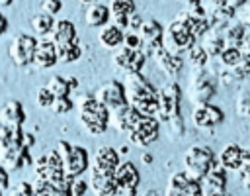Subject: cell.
<instances>
[{
  "label": "cell",
  "mask_w": 250,
  "mask_h": 196,
  "mask_svg": "<svg viewBox=\"0 0 250 196\" xmlns=\"http://www.w3.org/2000/svg\"><path fill=\"white\" fill-rule=\"evenodd\" d=\"M113 174H115V182H117V194H121V196H137L141 174H139V169L131 161H121Z\"/></svg>",
  "instance_id": "obj_13"
},
{
  "label": "cell",
  "mask_w": 250,
  "mask_h": 196,
  "mask_svg": "<svg viewBox=\"0 0 250 196\" xmlns=\"http://www.w3.org/2000/svg\"><path fill=\"white\" fill-rule=\"evenodd\" d=\"M57 55L61 63H72L76 59H80L82 49L80 43H72V45H64V47H57Z\"/></svg>",
  "instance_id": "obj_34"
},
{
  "label": "cell",
  "mask_w": 250,
  "mask_h": 196,
  "mask_svg": "<svg viewBox=\"0 0 250 196\" xmlns=\"http://www.w3.org/2000/svg\"><path fill=\"white\" fill-rule=\"evenodd\" d=\"M203 196H229L227 192H205Z\"/></svg>",
  "instance_id": "obj_51"
},
{
  "label": "cell",
  "mask_w": 250,
  "mask_h": 196,
  "mask_svg": "<svg viewBox=\"0 0 250 196\" xmlns=\"http://www.w3.org/2000/svg\"><path fill=\"white\" fill-rule=\"evenodd\" d=\"M141 196H160V194H158L156 190H146V192H145V194H141Z\"/></svg>",
  "instance_id": "obj_53"
},
{
  "label": "cell",
  "mask_w": 250,
  "mask_h": 196,
  "mask_svg": "<svg viewBox=\"0 0 250 196\" xmlns=\"http://www.w3.org/2000/svg\"><path fill=\"white\" fill-rule=\"evenodd\" d=\"M98 39H100V43H102L105 49H117V47H121L123 41H125V29H121L119 25H115L113 22H109V24H105L104 27H100Z\"/></svg>",
  "instance_id": "obj_23"
},
{
  "label": "cell",
  "mask_w": 250,
  "mask_h": 196,
  "mask_svg": "<svg viewBox=\"0 0 250 196\" xmlns=\"http://www.w3.org/2000/svg\"><path fill=\"white\" fill-rule=\"evenodd\" d=\"M152 59L156 61V65L160 67V71H162L166 76H170V78L178 76L180 71H182V67H184V59H182V55L168 53L164 47H162L160 51H156V53L152 55Z\"/></svg>",
  "instance_id": "obj_21"
},
{
  "label": "cell",
  "mask_w": 250,
  "mask_h": 196,
  "mask_svg": "<svg viewBox=\"0 0 250 196\" xmlns=\"http://www.w3.org/2000/svg\"><path fill=\"white\" fill-rule=\"evenodd\" d=\"M162 43H164V49L168 53H174V55H182L184 51L188 53L195 43V35L191 33L189 25L186 20H182L180 16H176L168 27L164 29V37H162Z\"/></svg>",
  "instance_id": "obj_4"
},
{
  "label": "cell",
  "mask_w": 250,
  "mask_h": 196,
  "mask_svg": "<svg viewBox=\"0 0 250 196\" xmlns=\"http://www.w3.org/2000/svg\"><path fill=\"white\" fill-rule=\"evenodd\" d=\"M219 163V159L215 157V151L209 147V145H189L182 157V165H184V171L188 172L189 178H195V180H203L205 174Z\"/></svg>",
  "instance_id": "obj_3"
},
{
  "label": "cell",
  "mask_w": 250,
  "mask_h": 196,
  "mask_svg": "<svg viewBox=\"0 0 250 196\" xmlns=\"http://www.w3.org/2000/svg\"><path fill=\"white\" fill-rule=\"evenodd\" d=\"M37 39L35 35H29V33H18L12 37L10 45H8V57L10 61L23 69V67H29L33 65V57H35V49H37Z\"/></svg>",
  "instance_id": "obj_7"
},
{
  "label": "cell",
  "mask_w": 250,
  "mask_h": 196,
  "mask_svg": "<svg viewBox=\"0 0 250 196\" xmlns=\"http://www.w3.org/2000/svg\"><path fill=\"white\" fill-rule=\"evenodd\" d=\"M49 37L53 39V43L57 47L78 43V33H76V27L70 20H55V25H53Z\"/></svg>",
  "instance_id": "obj_19"
},
{
  "label": "cell",
  "mask_w": 250,
  "mask_h": 196,
  "mask_svg": "<svg viewBox=\"0 0 250 196\" xmlns=\"http://www.w3.org/2000/svg\"><path fill=\"white\" fill-rule=\"evenodd\" d=\"M234 110L240 118H248L250 116V92H238L236 102H234Z\"/></svg>",
  "instance_id": "obj_37"
},
{
  "label": "cell",
  "mask_w": 250,
  "mask_h": 196,
  "mask_svg": "<svg viewBox=\"0 0 250 196\" xmlns=\"http://www.w3.org/2000/svg\"><path fill=\"white\" fill-rule=\"evenodd\" d=\"M31 186H33L35 196H72L70 188H53L47 180H43L39 176H35V180L31 182Z\"/></svg>",
  "instance_id": "obj_31"
},
{
  "label": "cell",
  "mask_w": 250,
  "mask_h": 196,
  "mask_svg": "<svg viewBox=\"0 0 250 196\" xmlns=\"http://www.w3.org/2000/svg\"><path fill=\"white\" fill-rule=\"evenodd\" d=\"M94 96H96L107 110H115V108L127 104L125 84L119 82V80H107V82L100 84L98 90L94 92Z\"/></svg>",
  "instance_id": "obj_14"
},
{
  "label": "cell",
  "mask_w": 250,
  "mask_h": 196,
  "mask_svg": "<svg viewBox=\"0 0 250 196\" xmlns=\"http://www.w3.org/2000/svg\"><path fill=\"white\" fill-rule=\"evenodd\" d=\"M143 22H145V20L135 12V14L129 18V27H131L133 31H139V29H141V25H143Z\"/></svg>",
  "instance_id": "obj_46"
},
{
  "label": "cell",
  "mask_w": 250,
  "mask_h": 196,
  "mask_svg": "<svg viewBox=\"0 0 250 196\" xmlns=\"http://www.w3.org/2000/svg\"><path fill=\"white\" fill-rule=\"evenodd\" d=\"M217 71L211 73L205 67H193L189 74V100L193 106L207 104L217 94Z\"/></svg>",
  "instance_id": "obj_5"
},
{
  "label": "cell",
  "mask_w": 250,
  "mask_h": 196,
  "mask_svg": "<svg viewBox=\"0 0 250 196\" xmlns=\"http://www.w3.org/2000/svg\"><path fill=\"white\" fill-rule=\"evenodd\" d=\"M160 90V110H158V120L168 122L174 116H180V102H182V88L178 82L170 80L166 82Z\"/></svg>",
  "instance_id": "obj_10"
},
{
  "label": "cell",
  "mask_w": 250,
  "mask_h": 196,
  "mask_svg": "<svg viewBox=\"0 0 250 196\" xmlns=\"http://www.w3.org/2000/svg\"><path fill=\"white\" fill-rule=\"evenodd\" d=\"M29 25H31V33L35 37H49L51 35V29L55 25V20H53V16L39 12V14H35L29 20Z\"/></svg>",
  "instance_id": "obj_30"
},
{
  "label": "cell",
  "mask_w": 250,
  "mask_h": 196,
  "mask_svg": "<svg viewBox=\"0 0 250 196\" xmlns=\"http://www.w3.org/2000/svg\"><path fill=\"white\" fill-rule=\"evenodd\" d=\"M188 61L191 63V67H205L207 61H209V55H207V51L203 49L201 43H195V45L188 51Z\"/></svg>",
  "instance_id": "obj_35"
},
{
  "label": "cell",
  "mask_w": 250,
  "mask_h": 196,
  "mask_svg": "<svg viewBox=\"0 0 250 196\" xmlns=\"http://www.w3.org/2000/svg\"><path fill=\"white\" fill-rule=\"evenodd\" d=\"M12 2H14V0H0V6H2V8H8V6H12Z\"/></svg>",
  "instance_id": "obj_52"
},
{
  "label": "cell",
  "mask_w": 250,
  "mask_h": 196,
  "mask_svg": "<svg viewBox=\"0 0 250 196\" xmlns=\"http://www.w3.org/2000/svg\"><path fill=\"white\" fill-rule=\"evenodd\" d=\"M191 122L197 129H215L225 122V112L223 108L207 102V104H197L191 110Z\"/></svg>",
  "instance_id": "obj_12"
},
{
  "label": "cell",
  "mask_w": 250,
  "mask_h": 196,
  "mask_svg": "<svg viewBox=\"0 0 250 196\" xmlns=\"http://www.w3.org/2000/svg\"><path fill=\"white\" fill-rule=\"evenodd\" d=\"M88 188H90V182L84 180L82 176H76V178L70 180V192H72V196H84L88 192Z\"/></svg>",
  "instance_id": "obj_40"
},
{
  "label": "cell",
  "mask_w": 250,
  "mask_h": 196,
  "mask_svg": "<svg viewBox=\"0 0 250 196\" xmlns=\"http://www.w3.org/2000/svg\"><path fill=\"white\" fill-rule=\"evenodd\" d=\"M158 135H160V120L154 116H143L137 122V125L127 133L129 143L139 147V149L152 145L158 139Z\"/></svg>",
  "instance_id": "obj_8"
},
{
  "label": "cell",
  "mask_w": 250,
  "mask_h": 196,
  "mask_svg": "<svg viewBox=\"0 0 250 196\" xmlns=\"http://www.w3.org/2000/svg\"><path fill=\"white\" fill-rule=\"evenodd\" d=\"M68 84H70V88H72V90H74V88H76V86H78V80H76V78H74V76H68Z\"/></svg>",
  "instance_id": "obj_49"
},
{
  "label": "cell",
  "mask_w": 250,
  "mask_h": 196,
  "mask_svg": "<svg viewBox=\"0 0 250 196\" xmlns=\"http://www.w3.org/2000/svg\"><path fill=\"white\" fill-rule=\"evenodd\" d=\"M111 20V12H109V6L105 4H90L84 12V22L88 27H104L105 24H109Z\"/></svg>",
  "instance_id": "obj_25"
},
{
  "label": "cell",
  "mask_w": 250,
  "mask_h": 196,
  "mask_svg": "<svg viewBox=\"0 0 250 196\" xmlns=\"http://www.w3.org/2000/svg\"><path fill=\"white\" fill-rule=\"evenodd\" d=\"M125 47H131V49H143V39L137 31H131V33H125V41H123Z\"/></svg>",
  "instance_id": "obj_44"
},
{
  "label": "cell",
  "mask_w": 250,
  "mask_h": 196,
  "mask_svg": "<svg viewBox=\"0 0 250 196\" xmlns=\"http://www.w3.org/2000/svg\"><path fill=\"white\" fill-rule=\"evenodd\" d=\"M164 29H166V27H164V25H162L158 20H154V18L145 20V22H143V25H141V29L137 31V33L141 35V39H143V47H145V45L162 43Z\"/></svg>",
  "instance_id": "obj_26"
},
{
  "label": "cell",
  "mask_w": 250,
  "mask_h": 196,
  "mask_svg": "<svg viewBox=\"0 0 250 196\" xmlns=\"http://www.w3.org/2000/svg\"><path fill=\"white\" fill-rule=\"evenodd\" d=\"M203 184L201 180L189 178L186 171H176L168 176L164 196H203Z\"/></svg>",
  "instance_id": "obj_9"
},
{
  "label": "cell",
  "mask_w": 250,
  "mask_h": 196,
  "mask_svg": "<svg viewBox=\"0 0 250 196\" xmlns=\"http://www.w3.org/2000/svg\"><path fill=\"white\" fill-rule=\"evenodd\" d=\"M10 196H35V192H33V186H31V182H27V180H21V182H18V184L12 188Z\"/></svg>",
  "instance_id": "obj_43"
},
{
  "label": "cell",
  "mask_w": 250,
  "mask_h": 196,
  "mask_svg": "<svg viewBox=\"0 0 250 196\" xmlns=\"http://www.w3.org/2000/svg\"><path fill=\"white\" fill-rule=\"evenodd\" d=\"M78 122L90 135H102L109 127V110L92 94L78 100Z\"/></svg>",
  "instance_id": "obj_2"
},
{
  "label": "cell",
  "mask_w": 250,
  "mask_h": 196,
  "mask_svg": "<svg viewBox=\"0 0 250 196\" xmlns=\"http://www.w3.org/2000/svg\"><path fill=\"white\" fill-rule=\"evenodd\" d=\"M119 163H121L119 161V153L113 147H109V145H102L94 153L92 171H96V172H115Z\"/></svg>",
  "instance_id": "obj_17"
},
{
  "label": "cell",
  "mask_w": 250,
  "mask_h": 196,
  "mask_svg": "<svg viewBox=\"0 0 250 196\" xmlns=\"http://www.w3.org/2000/svg\"><path fill=\"white\" fill-rule=\"evenodd\" d=\"M248 35H250L248 27L244 24H240V22L229 24L227 29H225V41L230 47H242V43L248 39Z\"/></svg>",
  "instance_id": "obj_29"
},
{
  "label": "cell",
  "mask_w": 250,
  "mask_h": 196,
  "mask_svg": "<svg viewBox=\"0 0 250 196\" xmlns=\"http://www.w3.org/2000/svg\"><path fill=\"white\" fill-rule=\"evenodd\" d=\"M53 102H55V96H53V92L47 88V86H41V88H37V106L39 108H51L53 106Z\"/></svg>",
  "instance_id": "obj_39"
},
{
  "label": "cell",
  "mask_w": 250,
  "mask_h": 196,
  "mask_svg": "<svg viewBox=\"0 0 250 196\" xmlns=\"http://www.w3.org/2000/svg\"><path fill=\"white\" fill-rule=\"evenodd\" d=\"M72 108H74V102L68 96H64V98H55V102H53V106L49 110L53 114H57V116H64V114H70Z\"/></svg>",
  "instance_id": "obj_38"
},
{
  "label": "cell",
  "mask_w": 250,
  "mask_h": 196,
  "mask_svg": "<svg viewBox=\"0 0 250 196\" xmlns=\"http://www.w3.org/2000/svg\"><path fill=\"white\" fill-rule=\"evenodd\" d=\"M242 155H244V147H240L238 143H229L219 153V165L225 167L227 171H238L242 165Z\"/></svg>",
  "instance_id": "obj_24"
},
{
  "label": "cell",
  "mask_w": 250,
  "mask_h": 196,
  "mask_svg": "<svg viewBox=\"0 0 250 196\" xmlns=\"http://www.w3.org/2000/svg\"><path fill=\"white\" fill-rule=\"evenodd\" d=\"M78 2H82V4H88V6H90V4H96L98 0H78Z\"/></svg>",
  "instance_id": "obj_54"
},
{
  "label": "cell",
  "mask_w": 250,
  "mask_h": 196,
  "mask_svg": "<svg viewBox=\"0 0 250 196\" xmlns=\"http://www.w3.org/2000/svg\"><path fill=\"white\" fill-rule=\"evenodd\" d=\"M25 120V112L20 100L10 98L0 106V125L4 127H21Z\"/></svg>",
  "instance_id": "obj_18"
},
{
  "label": "cell",
  "mask_w": 250,
  "mask_h": 196,
  "mask_svg": "<svg viewBox=\"0 0 250 196\" xmlns=\"http://www.w3.org/2000/svg\"><path fill=\"white\" fill-rule=\"evenodd\" d=\"M205 192H225L227 190V169L221 167L219 163L205 174L201 180Z\"/></svg>",
  "instance_id": "obj_27"
},
{
  "label": "cell",
  "mask_w": 250,
  "mask_h": 196,
  "mask_svg": "<svg viewBox=\"0 0 250 196\" xmlns=\"http://www.w3.org/2000/svg\"><path fill=\"white\" fill-rule=\"evenodd\" d=\"M246 120H248V122H250V116H248V118H246Z\"/></svg>",
  "instance_id": "obj_55"
},
{
  "label": "cell",
  "mask_w": 250,
  "mask_h": 196,
  "mask_svg": "<svg viewBox=\"0 0 250 196\" xmlns=\"http://www.w3.org/2000/svg\"><path fill=\"white\" fill-rule=\"evenodd\" d=\"M90 188L94 196H115L117 194V182L113 172H96L92 171L90 176Z\"/></svg>",
  "instance_id": "obj_20"
},
{
  "label": "cell",
  "mask_w": 250,
  "mask_h": 196,
  "mask_svg": "<svg viewBox=\"0 0 250 196\" xmlns=\"http://www.w3.org/2000/svg\"><path fill=\"white\" fill-rule=\"evenodd\" d=\"M141 118H143V114L139 110H135L133 106H129V104H123L115 110H109V125H113L117 131L129 133Z\"/></svg>",
  "instance_id": "obj_15"
},
{
  "label": "cell",
  "mask_w": 250,
  "mask_h": 196,
  "mask_svg": "<svg viewBox=\"0 0 250 196\" xmlns=\"http://www.w3.org/2000/svg\"><path fill=\"white\" fill-rule=\"evenodd\" d=\"M62 10V2L61 0H41V12L49 14V16H57Z\"/></svg>",
  "instance_id": "obj_42"
},
{
  "label": "cell",
  "mask_w": 250,
  "mask_h": 196,
  "mask_svg": "<svg viewBox=\"0 0 250 196\" xmlns=\"http://www.w3.org/2000/svg\"><path fill=\"white\" fill-rule=\"evenodd\" d=\"M125 94L127 104L139 110L143 116H158L160 110V90L141 73L125 74Z\"/></svg>",
  "instance_id": "obj_1"
},
{
  "label": "cell",
  "mask_w": 250,
  "mask_h": 196,
  "mask_svg": "<svg viewBox=\"0 0 250 196\" xmlns=\"http://www.w3.org/2000/svg\"><path fill=\"white\" fill-rule=\"evenodd\" d=\"M201 45H203V49L207 51L209 57H219V55L223 53V49L227 47L225 31H219V29L211 27V29L201 37Z\"/></svg>",
  "instance_id": "obj_28"
},
{
  "label": "cell",
  "mask_w": 250,
  "mask_h": 196,
  "mask_svg": "<svg viewBox=\"0 0 250 196\" xmlns=\"http://www.w3.org/2000/svg\"><path fill=\"white\" fill-rule=\"evenodd\" d=\"M33 143H35V137H33L31 133H25V131H23V145H25V147H33Z\"/></svg>",
  "instance_id": "obj_48"
},
{
  "label": "cell",
  "mask_w": 250,
  "mask_h": 196,
  "mask_svg": "<svg viewBox=\"0 0 250 196\" xmlns=\"http://www.w3.org/2000/svg\"><path fill=\"white\" fill-rule=\"evenodd\" d=\"M51 92H53V96L55 98H64V96H68L70 94V84H68V78H62L61 74H53L49 80H47V84H45Z\"/></svg>",
  "instance_id": "obj_32"
},
{
  "label": "cell",
  "mask_w": 250,
  "mask_h": 196,
  "mask_svg": "<svg viewBox=\"0 0 250 196\" xmlns=\"http://www.w3.org/2000/svg\"><path fill=\"white\" fill-rule=\"evenodd\" d=\"M143 163H145V165H150V163H152V157H150L148 153H145V155H143Z\"/></svg>",
  "instance_id": "obj_50"
},
{
  "label": "cell",
  "mask_w": 250,
  "mask_h": 196,
  "mask_svg": "<svg viewBox=\"0 0 250 196\" xmlns=\"http://www.w3.org/2000/svg\"><path fill=\"white\" fill-rule=\"evenodd\" d=\"M240 61H242L240 47H230V45H227V47L223 49V53L219 55L221 67H227V69H234L236 65H240Z\"/></svg>",
  "instance_id": "obj_33"
},
{
  "label": "cell",
  "mask_w": 250,
  "mask_h": 196,
  "mask_svg": "<svg viewBox=\"0 0 250 196\" xmlns=\"http://www.w3.org/2000/svg\"><path fill=\"white\" fill-rule=\"evenodd\" d=\"M217 80H219V84H223V86H230L232 82H236L238 78L234 76V73H232V69H227V67H221L219 71H217Z\"/></svg>",
  "instance_id": "obj_41"
},
{
  "label": "cell",
  "mask_w": 250,
  "mask_h": 196,
  "mask_svg": "<svg viewBox=\"0 0 250 196\" xmlns=\"http://www.w3.org/2000/svg\"><path fill=\"white\" fill-rule=\"evenodd\" d=\"M166 123H168V135H170L172 139H180V137H184L186 127H184V118H182V114L170 118Z\"/></svg>",
  "instance_id": "obj_36"
},
{
  "label": "cell",
  "mask_w": 250,
  "mask_h": 196,
  "mask_svg": "<svg viewBox=\"0 0 250 196\" xmlns=\"http://www.w3.org/2000/svg\"><path fill=\"white\" fill-rule=\"evenodd\" d=\"M8 31V20H6V16L0 12V35H4Z\"/></svg>",
  "instance_id": "obj_47"
},
{
  "label": "cell",
  "mask_w": 250,
  "mask_h": 196,
  "mask_svg": "<svg viewBox=\"0 0 250 196\" xmlns=\"http://www.w3.org/2000/svg\"><path fill=\"white\" fill-rule=\"evenodd\" d=\"M55 149L57 153L61 155L62 159V171L68 178H76V176H82V172L88 169L90 165V157H88V151L80 145H72L64 139H59L55 143Z\"/></svg>",
  "instance_id": "obj_6"
},
{
  "label": "cell",
  "mask_w": 250,
  "mask_h": 196,
  "mask_svg": "<svg viewBox=\"0 0 250 196\" xmlns=\"http://www.w3.org/2000/svg\"><path fill=\"white\" fill-rule=\"evenodd\" d=\"M57 61H59V55H57V45L53 43V39L51 37H39L33 65L37 69H51L57 65Z\"/></svg>",
  "instance_id": "obj_16"
},
{
  "label": "cell",
  "mask_w": 250,
  "mask_h": 196,
  "mask_svg": "<svg viewBox=\"0 0 250 196\" xmlns=\"http://www.w3.org/2000/svg\"><path fill=\"white\" fill-rule=\"evenodd\" d=\"M240 10V14H238V22L240 24H244L246 27H248V31H250V2H246L242 8H238Z\"/></svg>",
  "instance_id": "obj_45"
},
{
  "label": "cell",
  "mask_w": 250,
  "mask_h": 196,
  "mask_svg": "<svg viewBox=\"0 0 250 196\" xmlns=\"http://www.w3.org/2000/svg\"><path fill=\"white\" fill-rule=\"evenodd\" d=\"M146 61V55L143 53V49H131V47H117V51L111 55V63L117 71L131 74V73H141L143 65Z\"/></svg>",
  "instance_id": "obj_11"
},
{
  "label": "cell",
  "mask_w": 250,
  "mask_h": 196,
  "mask_svg": "<svg viewBox=\"0 0 250 196\" xmlns=\"http://www.w3.org/2000/svg\"><path fill=\"white\" fill-rule=\"evenodd\" d=\"M109 12H111V22L121 29H125L129 27V18L137 12L135 0H111Z\"/></svg>",
  "instance_id": "obj_22"
},
{
  "label": "cell",
  "mask_w": 250,
  "mask_h": 196,
  "mask_svg": "<svg viewBox=\"0 0 250 196\" xmlns=\"http://www.w3.org/2000/svg\"><path fill=\"white\" fill-rule=\"evenodd\" d=\"M115 196H121V194H115Z\"/></svg>",
  "instance_id": "obj_56"
}]
</instances>
